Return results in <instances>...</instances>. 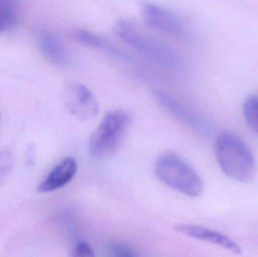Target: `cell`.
<instances>
[{
  "instance_id": "1",
  "label": "cell",
  "mask_w": 258,
  "mask_h": 257,
  "mask_svg": "<svg viewBox=\"0 0 258 257\" xmlns=\"http://www.w3.org/2000/svg\"><path fill=\"white\" fill-rule=\"evenodd\" d=\"M215 155L224 175L239 182L252 181L256 172L255 160L248 145L230 132L220 134L215 140Z\"/></svg>"
},
{
  "instance_id": "2",
  "label": "cell",
  "mask_w": 258,
  "mask_h": 257,
  "mask_svg": "<svg viewBox=\"0 0 258 257\" xmlns=\"http://www.w3.org/2000/svg\"><path fill=\"white\" fill-rule=\"evenodd\" d=\"M157 178L170 188L189 197H198L203 192V182L192 166L173 152L158 157L155 164Z\"/></svg>"
},
{
  "instance_id": "3",
  "label": "cell",
  "mask_w": 258,
  "mask_h": 257,
  "mask_svg": "<svg viewBox=\"0 0 258 257\" xmlns=\"http://www.w3.org/2000/svg\"><path fill=\"white\" fill-rule=\"evenodd\" d=\"M113 32L129 46L157 64L174 67L180 63L178 56L172 48L149 36L128 21H116L113 24Z\"/></svg>"
},
{
  "instance_id": "4",
  "label": "cell",
  "mask_w": 258,
  "mask_h": 257,
  "mask_svg": "<svg viewBox=\"0 0 258 257\" xmlns=\"http://www.w3.org/2000/svg\"><path fill=\"white\" fill-rule=\"evenodd\" d=\"M131 121L130 115L124 110L107 112L91 137V155L97 159H104L114 154L126 134Z\"/></svg>"
},
{
  "instance_id": "5",
  "label": "cell",
  "mask_w": 258,
  "mask_h": 257,
  "mask_svg": "<svg viewBox=\"0 0 258 257\" xmlns=\"http://www.w3.org/2000/svg\"><path fill=\"white\" fill-rule=\"evenodd\" d=\"M141 15L144 24L152 30L179 36L183 34L181 21L166 9L151 3L141 5Z\"/></svg>"
},
{
  "instance_id": "6",
  "label": "cell",
  "mask_w": 258,
  "mask_h": 257,
  "mask_svg": "<svg viewBox=\"0 0 258 257\" xmlns=\"http://www.w3.org/2000/svg\"><path fill=\"white\" fill-rule=\"evenodd\" d=\"M67 107L80 120H89L98 115V101L92 91L81 83L71 84L67 93Z\"/></svg>"
},
{
  "instance_id": "7",
  "label": "cell",
  "mask_w": 258,
  "mask_h": 257,
  "mask_svg": "<svg viewBox=\"0 0 258 257\" xmlns=\"http://www.w3.org/2000/svg\"><path fill=\"white\" fill-rule=\"evenodd\" d=\"M174 230L185 236L196 238L200 241H206L223 248L230 250L233 253L239 254L242 253L240 246L230 237L218 231L197 225L179 223L174 226Z\"/></svg>"
},
{
  "instance_id": "8",
  "label": "cell",
  "mask_w": 258,
  "mask_h": 257,
  "mask_svg": "<svg viewBox=\"0 0 258 257\" xmlns=\"http://www.w3.org/2000/svg\"><path fill=\"white\" fill-rule=\"evenodd\" d=\"M71 38L76 42L94 49L100 50L124 63H131L132 56L110 41L96 33L83 28H74L70 32Z\"/></svg>"
},
{
  "instance_id": "9",
  "label": "cell",
  "mask_w": 258,
  "mask_h": 257,
  "mask_svg": "<svg viewBox=\"0 0 258 257\" xmlns=\"http://www.w3.org/2000/svg\"><path fill=\"white\" fill-rule=\"evenodd\" d=\"M38 45L42 55L47 60L57 66H65L70 63L68 48L57 35L47 30L38 33Z\"/></svg>"
},
{
  "instance_id": "10",
  "label": "cell",
  "mask_w": 258,
  "mask_h": 257,
  "mask_svg": "<svg viewBox=\"0 0 258 257\" xmlns=\"http://www.w3.org/2000/svg\"><path fill=\"white\" fill-rule=\"evenodd\" d=\"M78 170L75 158L68 157L51 170L39 187L41 193H50L65 187L72 181Z\"/></svg>"
},
{
  "instance_id": "11",
  "label": "cell",
  "mask_w": 258,
  "mask_h": 257,
  "mask_svg": "<svg viewBox=\"0 0 258 257\" xmlns=\"http://www.w3.org/2000/svg\"><path fill=\"white\" fill-rule=\"evenodd\" d=\"M153 97L164 109L192 129L198 131H206V124L203 121L194 114V112L176 101L172 97L160 91H155Z\"/></svg>"
},
{
  "instance_id": "12",
  "label": "cell",
  "mask_w": 258,
  "mask_h": 257,
  "mask_svg": "<svg viewBox=\"0 0 258 257\" xmlns=\"http://www.w3.org/2000/svg\"><path fill=\"white\" fill-rule=\"evenodd\" d=\"M243 113L248 126L258 134V96L247 98L243 104Z\"/></svg>"
},
{
  "instance_id": "13",
  "label": "cell",
  "mask_w": 258,
  "mask_h": 257,
  "mask_svg": "<svg viewBox=\"0 0 258 257\" xmlns=\"http://www.w3.org/2000/svg\"><path fill=\"white\" fill-rule=\"evenodd\" d=\"M107 253L110 256L115 257H134L138 253L128 244L121 241H110L107 245Z\"/></svg>"
},
{
  "instance_id": "14",
  "label": "cell",
  "mask_w": 258,
  "mask_h": 257,
  "mask_svg": "<svg viewBox=\"0 0 258 257\" xmlns=\"http://www.w3.org/2000/svg\"><path fill=\"white\" fill-rule=\"evenodd\" d=\"M13 167V155L9 151H0V184L10 175Z\"/></svg>"
},
{
  "instance_id": "15",
  "label": "cell",
  "mask_w": 258,
  "mask_h": 257,
  "mask_svg": "<svg viewBox=\"0 0 258 257\" xmlns=\"http://www.w3.org/2000/svg\"><path fill=\"white\" fill-rule=\"evenodd\" d=\"M72 256H94L93 248L90 244L86 241H80L76 244L72 250Z\"/></svg>"
},
{
  "instance_id": "16",
  "label": "cell",
  "mask_w": 258,
  "mask_h": 257,
  "mask_svg": "<svg viewBox=\"0 0 258 257\" xmlns=\"http://www.w3.org/2000/svg\"><path fill=\"white\" fill-rule=\"evenodd\" d=\"M17 22L18 21L16 19L0 10V33L6 30H12L15 27Z\"/></svg>"
},
{
  "instance_id": "17",
  "label": "cell",
  "mask_w": 258,
  "mask_h": 257,
  "mask_svg": "<svg viewBox=\"0 0 258 257\" xmlns=\"http://www.w3.org/2000/svg\"><path fill=\"white\" fill-rule=\"evenodd\" d=\"M0 9L18 12L16 0H0Z\"/></svg>"
}]
</instances>
